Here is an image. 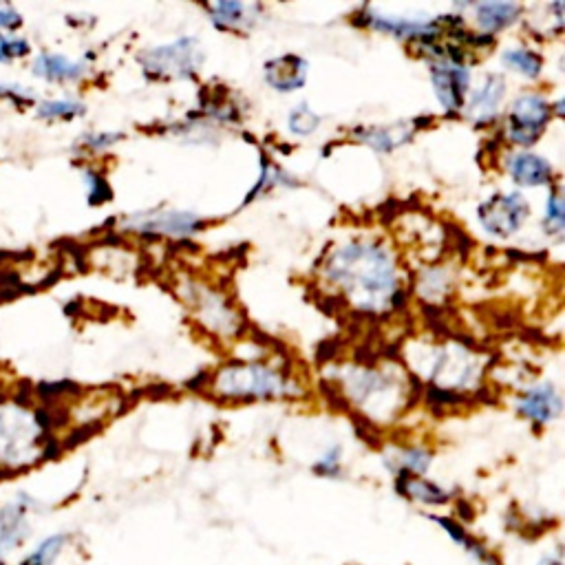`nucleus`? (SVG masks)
<instances>
[{
  "label": "nucleus",
  "mask_w": 565,
  "mask_h": 565,
  "mask_svg": "<svg viewBox=\"0 0 565 565\" xmlns=\"http://www.w3.org/2000/svg\"><path fill=\"white\" fill-rule=\"evenodd\" d=\"M87 113V106L78 100L71 98H60V100H45L38 102L36 106V115L40 120H62V122H71L76 117H82Z\"/></svg>",
  "instance_id": "393cba45"
},
{
  "label": "nucleus",
  "mask_w": 565,
  "mask_h": 565,
  "mask_svg": "<svg viewBox=\"0 0 565 565\" xmlns=\"http://www.w3.org/2000/svg\"><path fill=\"white\" fill-rule=\"evenodd\" d=\"M501 62H504V67L519 73V76L535 80L541 76L543 71V58L539 56L537 51L526 49V47H513V49H506L501 53Z\"/></svg>",
  "instance_id": "b1692460"
},
{
  "label": "nucleus",
  "mask_w": 565,
  "mask_h": 565,
  "mask_svg": "<svg viewBox=\"0 0 565 565\" xmlns=\"http://www.w3.org/2000/svg\"><path fill=\"white\" fill-rule=\"evenodd\" d=\"M193 307L201 323H204L210 332L219 336H230L239 332V316L234 314V309L226 296L217 294L208 287H195L193 290Z\"/></svg>",
  "instance_id": "f8f14e48"
},
{
  "label": "nucleus",
  "mask_w": 565,
  "mask_h": 565,
  "mask_svg": "<svg viewBox=\"0 0 565 565\" xmlns=\"http://www.w3.org/2000/svg\"><path fill=\"white\" fill-rule=\"evenodd\" d=\"M215 391L230 400H272L298 396L301 387L279 369L263 365V362H232V365L219 369Z\"/></svg>",
  "instance_id": "7ed1b4c3"
},
{
  "label": "nucleus",
  "mask_w": 565,
  "mask_h": 565,
  "mask_svg": "<svg viewBox=\"0 0 565 565\" xmlns=\"http://www.w3.org/2000/svg\"><path fill=\"white\" fill-rule=\"evenodd\" d=\"M318 126H321V115L314 113L307 104H298L290 113V120H287V129H290L296 137L312 135Z\"/></svg>",
  "instance_id": "bb28decb"
},
{
  "label": "nucleus",
  "mask_w": 565,
  "mask_h": 565,
  "mask_svg": "<svg viewBox=\"0 0 565 565\" xmlns=\"http://www.w3.org/2000/svg\"><path fill=\"white\" fill-rule=\"evenodd\" d=\"M82 179H84V184H87V190H89V204L91 206H100L104 204V201H109L111 199V186H109V181H106L100 173H95V170L87 168L82 173Z\"/></svg>",
  "instance_id": "c85d7f7f"
},
{
  "label": "nucleus",
  "mask_w": 565,
  "mask_h": 565,
  "mask_svg": "<svg viewBox=\"0 0 565 565\" xmlns=\"http://www.w3.org/2000/svg\"><path fill=\"white\" fill-rule=\"evenodd\" d=\"M433 455L424 449H402L396 457H393V471L398 475H424L429 471Z\"/></svg>",
  "instance_id": "a878e982"
},
{
  "label": "nucleus",
  "mask_w": 565,
  "mask_h": 565,
  "mask_svg": "<svg viewBox=\"0 0 565 565\" xmlns=\"http://www.w3.org/2000/svg\"><path fill=\"white\" fill-rule=\"evenodd\" d=\"M126 230L142 234H159V237H190L204 226V219L188 210H146L126 219Z\"/></svg>",
  "instance_id": "9d476101"
},
{
  "label": "nucleus",
  "mask_w": 565,
  "mask_h": 565,
  "mask_svg": "<svg viewBox=\"0 0 565 565\" xmlns=\"http://www.w3.org/2000/svg\"><path fill=\"white\" fill-rule=\"evenodd\" d=\"M210 20L223 31L250 29L259 18V5L245 3H215L210 5Z\"/></svg>",
  "instance_id": "a211bd4d"
},
{
  "label": "nucleus",
  "mask_w": 565,
  "mask_h": 565,
  "mask_svg": "<svg viewBox=\"0 0 565 565\" xmlns=\"http://www.w3.org/2000/svg\"><path fill=\"white\" fill-rule=\"evenodd\" d=\"M40 501L29 493H16L0 504V565H14L18 552L27 546L34 530Z\"/></svg>",
  "instance_id": "423d86ee"
},
{
  "label": "nucleus",
  "mask_w": 565,
  "mask_h": 565,
  "mask_svg": "<svg viewBox=\"0 0 565 565\" xmlns=\"http://www.w3.org/2000/svg\"><path fill=\"white\" fill-rule=\"evenodd\" d=\"M422 376L426 373L435 391H455V389H468L479 382V360L457 345L446 347H431L426 349V365L422 367Z\"/></svg>",
  "instance_id": "39448f33"
},
{
  "label": "nucleus",
  "mask_w": 565,
  "mask_h": 565,
  "mask_svg": "<svg viewBox=\"0 0 565 565\" xmlns=\"http://www.w3.org/2000/svg\"><path fill=\"white\" fill-rule=\"evenodd\" d=\"M398 493L411 501H418L424 506H444L451 499L449 490L437 486L435 482H429L426 477L420 475H398Z\"/></svg>",
  "instance_id": "6ab92c4d"
},
{
  "label": "nucleus",
  "mask_w": 565,
  "mask_h": 565,
  "mask_svg": "<svg viewBox=\"0 0 565 565\" xmlns=\"http://www.w3.org/2000/svg\"><path fill=\"white\" fill-rule=\"evenodd\" d=\"M204 62V53L199 49L197 38H179L170 45L146 51L142 65L146 73H155L157 78H190L199 71Z\"/></svg>",
  "instance_id": "6e6552de"
},
{
  "label": "nucleus",
  "mask_w": 565,
  "mask_h": 565,
  "mask_svg": "<svg viewBox=\"0 0 565 565\" xmlns=\"http://www.w3.org/2000/svg\"><path fill=\"white\" fill-rule=\"evenodd\" d=\"M552 115V104L539 93H524L513 100L506 115V137L521 148L537 144L546 131Z\"/></svg>",
  "instance_id": "0eeeda50"
},
{
  "label": "nucleus",
  "mask_w": 565,
  "mask_h": 565,
  "mask_svg": "<svg viewBox=\"0 0 565 565\" xmlns=\"http://www.w3.org/2000/svg\"><path fill=\"white\" fill-rule=\"evenodd\" d=\"M122 137H124L122 133H87V135H82L78 142L82 148H87V151L91 153H102L106 151V148L115 146L122 140Z\"/></svg>",
  "instance_id": "2f4dec72"
},
{
  "label": "nucleus",
  "mask_w": 565,
  "mask_h": 565,
  "mask_svg": "<svg viewBox=\"0 0 565 565\" xmlns=\"http://www.w3.org/2000/svg\"><path fill=\"white\" fill-rule=\"evenodd\" d=\"M31 73L47 82H78L89 73L87 60H71L62 53H38L31 62Z\"/></svg>",
  "instance_id": "f3484780"
},
{
  "label": "nucleus",
  "mask_w": 565,
  "mask_h": 565,
  "mask_svg": "<svg viewBox=\"0 0 565 565\" xmlns=\"http://www.w3.org/2000/svg\"><path fill=\"white\" fill-rule=\"evenodd\" d=\"M530 215V204L521 193H499L484 201L477 210L479 223L488 234H495L499 239L513 237L524 226Z\"/></svg>",
  "instance_id": "1a4fd4ad"
},
{
  "label": "nucleus",
  "mask_w": 565,
  "mask_h": 565,
  "mask_svg": "<svg viewBox=\"0 0 565 565\" xmlns=\"http://www.w3.org/2000/svg\"><path fill=\"white\" fill-rule=\"evenodd\" d=\"M314 473L323 475V477H338L340 475V446H334L329 449L318 464L314 466Z\"/></svg>",
  "instance_id": "473e14b6"
},
{
  "label": "nucleus",
  "mask_w": 565,
  "mask_h": 565,
  "mask_svg": "<svg viewBox=\"0 0 565 565\" xmlns=\"http://www.w3.org/2000/svg\"><path fill=\"white\" fill-rule=\"evenodd\" d=\"M20 27H23V14L14 5L0 3V34H5V31L12 34V31Z\"/></svg>",
  "instance_id": "72a5a7b5"
},
{
  "label": "nucleus",
  "mask_w": 565,
  "mask_h": 565,
  "mask_svg": "<svg viewBox=\"0 0 565 565\" xmlns=\"http://www.w3.org/2000/svg\"><path fill=\"white\" fill-rule=\"evenodd\" d=\"M433 91L449 113H460L466 106V98L471 93V71L466 65L455 62H435L431 65Z\"/></svg>",
  "instance_id": "9b49d317"
},
{
  "label": "nucleus",
  "mask_w": 565,
  "mask_h": 565,
  "mask_svg": "<svg viewBox=\"0 0 565 565\" xmlns=\"http://www.w3.org/2000/svg\"><path fill=\"white\" fill-rule=\"evenodd\" d=\"M31 53V45L27 38L0 34V65H12L14 60L27 58Z\"/></svg>",
  "instance_id": "cd10ccee"
},
{
  "label": "nucleus",
  "mask_w": 565,
  "mask_h": 565,
  "mask_svg": "<svg viewBox=\"0 0 565 565\" xmlns=\"http://www.w3.org/2000/svg\"><path fill=\"white\" fill-rule=\"evenodd\" d=\"M506 168H508L510 179H513L515 184L526 186V188L548 186L554 177V170L548 159L537 153H530V151H519V153L510 155Z\"/></svg>",
  "instance_id": "dca6fc26"
},
{
  "label": "nucleus",
  "mask_w": 565,
  "mask_h": 565,
  "mask_svg": "<svg viewBox=\"0 0 565 565\" xmlns=\"http://www.w3.org/2000/svg\"><path fill=\"white\" fill-rule=\"evenodd\" d=\"M515 409L530 422L548 424L561 413L563 400L559 396V391L554 389V385H550V382H541V385H532L521 393L515 402Z\"/></svg>",
  "instance_id": "4468645a"
},
{
  "label": "nucleus",
  "mask_w": 565,
  "mask_h": 565,
  "mask_svg": "<svg viewBox=\"0 0 565 565\" xmlns=\"http://www.w3.org/2000/svg\"><path fill=\"white\" fill-rule=\"evenodd\" d=\"M0 100H9L16 106H27L36 102V93L14 82H0Z\"/></svg>",
  "instance_id": "7c9ffc66"
},
{
  "label": "nucleus",
  "mask_w": 565,
  "mask_h": 565,
  "mask_svg": "<svg viewBox=\"0 0 565 565\" xmlns=\"http://www.w3.org/2000/svg\"><path fill=\"white\" fill-rule=\"evenodd\" d=\"M437 526L444 528L446 535H449L457 546H462L471 557L479 563V565H499V559L495 552H490L482 541L477 537L468 535L466 528L460 524V521H455L451 517H431Z\"/></svg>",
  "instance_id": "4be33fe9"
},
{
  "label": "nucleus",
  "mask_w": 565,
  "mask_h": 565,
  "mask_svg": "<svg viewBox=\"0 0 565 565\" xmlns=\"http://www.w3.org/2000/svg\"><path fill=\"white\" fill-rule=\"evenodd\" d=\"M307 60L296 56V53H285V56L272 58L265 62V82L279 93H294L305 87L307 82Z\"/></svg>",
  "instance_id": "2eb2a0df"
},
{
  "label": "nucleus",
  "mask_w": 565,
  "mask_h": 565,
  "mask_svg": "<svg viewBox=\"0 0 565 565\" xmlns=\"http://www.w3.org/2000/svg\"><path fill=\"white\" fill-rule=\"evenodd\" d=\"M506 95V82L501 76H495L490 73L477 87L468 93V102H466V113L477 126L490 124L493 120H497L501 102H504Z\"/></svg>",
  "instance_id": "ddd939ff"
},
{
  "label": "nucleus",
  "mask_w": 565,
  "mask_h": 565,
  "mask_svg": "<svg viewBox=\"0 0 565 565\" xmlns=\"http://www.w3.org/2000/svg\"><path fill=\"white\" fill-rule=\"evenodd\" d=\"M413 137V129L407 124H391V126H380V129H367L360 133V140L376 148L380 153H391L398 146L407 144Z\"/></svg>",
  "instance_id": "5701e85b"
},
{
  "label": "nucleus",
  "mask_w": 565,
  "mask_h": 565,
  "mask_svg": "<svg viewBox=\"0 0 565 565\" xmlns=\"http://www.w3.org/2000/svg\"><path fill=\"white\" fill-rule=\"evenodd\" d=\"M51 415L29 411L23 404H0V473L9 477L42 460H49L56 444L49 440Z\"/></svg>",
  "instance_id": "f03ea898"
},
{
  "label": "nucleus",
  "mask_w": 565,
  "mask_h": 565,
  "mask_svg": "<svg viewBox=\"0 0 565 565\" xmlns=\"http://www.w3.org/2000/svg\"><path fill=\"white\" fill-rule=\"evenodd\" d=\"M73 537L69 532H53V535L40 539L34 548L20 554L14 565H60L62 554L71 546Z\"/></svg>",
  "instance_id": "412c9836"
},
{
  "label": "nucleus",
  "mask_w": 565,
  "mask_h": 565,
  "mask_svg": "<svg viewBox=\"0 0 565 565\" xmlns=\"http://www.w3.org/2000/svg\"><path fill=\"white\" fill-rule=\"evenodd\" d=\"M541 565H563L561 557H546L541 561Z\"/></svg>",
  "instance_id": "f704fd0d"
},
{
  "label": "nucleus",
  "mask_w": 565,
  "mask_h": 565,
  "mask_svg": "<svg viewBox=\"0 0 565 565\" xmlns=\"http://www.w3.org/2000/svg\"><path fill=\"white\" fill-rule=\"evenodd\" d=\"M563 221H565V215H563V199H561V193L559 190H552L548 201H546V228L550 232H563Z\"/></svg>",
  "instance_id": "c756f323"
},
{
  "label": "nucleus",
  "mask_w": 565,
  "mask_h": 565,
  "mask_svg": "<svg viewBox=\"0 0 565 565\" xmlns=\"http://www.w3.org/2000/svg\"><path fill=\"white\" fill-rule=\"evenodd\" d=\"M473 12L477 27L490 36L513 25L524 12V7L517 3H479L473 7Z\"/></svg>",
  "instance_id": "aec40b11"
},
{
  "label": "nucleus",
  "mask_w": 565,
  "mask_h": 565,
  "mask_svg": "<svg viewBox=\"0 0 565 565\" xmlns=\"http://www.w3.org/2000/svg\"><path fill=\"white\" fill-rule=\"evenodd\" d=\"M343 391L373 420L391 418L402 402L400 382L380 369H347L343 373Z\"/></svg>",
  "instance_id": "20e7f679"
},
{
  "label": "nucleus",
  "mask_w": 565,
  "mask_h": 565,
  "mask_svg": "<svg viewBox=\"0 0 565 565\" xmlns=\"http://www.w3.org/2000/svg\"><path fill=\"white\" fill-rule=\"evenodd\" d=\"M325 279L362 312H385L398 296V265L382 243L356 239L340 245L325 263Z\"/></svg>",
  "instance_id": "f257e3e1"
}]
</instances>
